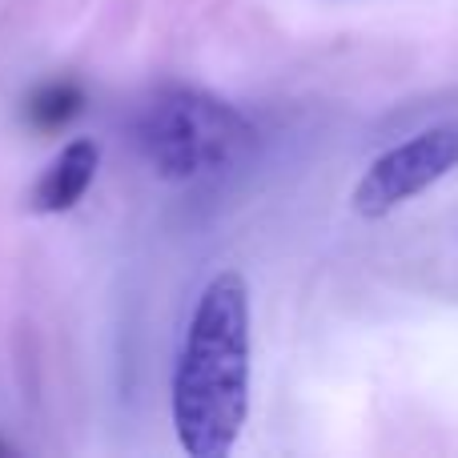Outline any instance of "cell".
<instances>
[{"label":"cell","mask_w":458,"mask_h":458,"mask_svg":"<svg viewBox=\"0 0 458 458\" xmlns=\"http://www.w3.org/2000/svg\"><path fill=\"white\" fill-rule=\"evenodd\" d=\"M81 109H85V89L64 77V81H48V85H40L37 93L29 97L24 121H29L37 133H56V129L69 125Z\"/></svg>","instance_id":"5b68a950"},{"label":"cell","mask_w":458,"mask_h":458,"mask_svg":"<svg viewBox=\"0 0 458 458\" xmlns=\"http://www.w3.org/2000/svg\"><path fill=\"white\" fill-rule=\"evenodd\" d=\"M97 165H101L97 141H89V137L69 141L48 161L45 174L37 177V185H32V193H29V206L37 209V214H69L89 193V185H93V177H97Z\"/></svg>","instance_id":"277c9868"},{"label":"cell","mask_w":458,"mask_h":458,"mask_svg":"<svg viewBox=\"0 0 458 458\" xmlns=\"http://www.w3.org/2000/svg\"><path fill=\"white\" fill-rule=\"evenodd\" d=\"M250 419V290L222 269L201 290L174 366V430L190 458H225Z\"/></svg>","instance_id":"6da1fadb"},{"label":"cell","mask_w":458,"mask_h":458,"mask_svg":"<svg viewBox=\"0 0 458 458\" xmlns=\"http://www.w3.org/2000/svg\"><path fill=\"white\" fill-rule=\"evenodd\" d=\"M133 129L149 169L174 185L214 182L253 149V125L237 105L185 85L153 93Z\"/></svg>","instance_id":"7a4b0ae2"},{"label":"cell","mask_w":458,"mask_h":458,"mask_svg":"<svg viewBox=\"0 0 458 458\" xmlns=\"http://www.w3.org/2000/svg\"><path fill=\"white\" fill-rule=\"evenodd\" d=\"M0 454H8V451H4V443H0Z\"/></svg>","instance_id":"8992f818"},{"label":"cell","mask_w":458,"mask_h":458,"mask_svg":"<svg viewBox=\"0 0 458 458\" xmlns=\"http://www.w3.org/2000/svg\"><path fill=\"white\" fill-rule=\"evenodd\" d=\"M458 165V125H435L386 149L354 185V214L366 222L394 214Z\"/></svg>","instance_id":"3957f363"}]
</instances>
